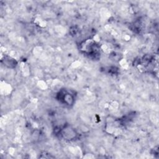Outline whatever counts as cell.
<instances>
[{"label":"cell","instance_id":"6da1fadb","mask_svg":"<svg viewBox=\"0 0 159 159\" xmlns=\"http://www.w3.org/2000/svg\"><path fill=\"white\" fill-rule=\"evenodd\" d=\"M59 100L66 105H71L73 102V96L68 92L62 91L59 93Z\"/></svg>","mask_w":159,"mask_h":159}]
</instances>
